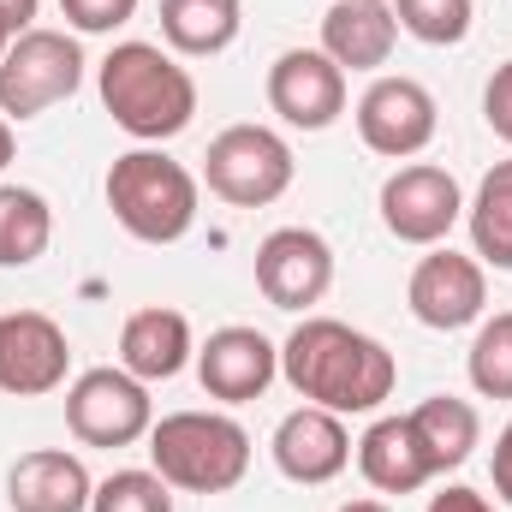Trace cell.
I'll use <instances>...</instances> for the list:
<instances>
[{
  "instance_id": "30",
  "label": "cell",
  "mask_w": 512,
  "mask_h": 512,
  "mask_svg": "<svg viewBox=\"0 0 512 512\" xmlns=\"http://www.w3.org/2000/svg\"><path fill=\"white\" fill-rule=\"evenodd\" d=\"M36 6H42V0H0V30H6V36L36 30V24H30V18H36Z\"/></svg>"
},
{
  "instance_id": "14",
  "label": "cell",
  "mask_w": 512,
  "mask_h": 512,
  "mask_svg": "<svg viewBox=\"0 0 512 512\" xmlns=\"http://www.w3.org/2000/svg\"><path fill=\"white\" fill-rule=\"evenodd\" d=\"M280 376V346L256 328H215L197 352V382L209 399H227V405H245L262 399L268 382Z\"/></svg>"
},
{
  "instance_id": "24",
  "label": "cell",
  "mask_w": 512,
  "mask_h": 512,
  "mask_svg": "<svg viewBox=\"0 0 512 512\" xmlns=\"http://www.w3.org/2000/svg\"><path fill=\"white\" fill-rule=\"evenodd\" d=\"M465 370H471V387H477L483 399H512V310L489 316V322L477 328Z\"/></svg>"
},
{
  "instance_id": "27",
  "label": "cell",
  "mask_w": 512,
  "mask_h": 512,
  "mask_svg": "<svg viewBox=\"0 0 512 512\" xmlns=\"http://www.w3.org/2000/svg\"><path fill=\"white\" fill-rule=\"evenodd\" d=\"M60 12H66L72 30H84V36H108V30H120V24L137 18V0H60Z\"/></svg>"
},
{
  "instance_id": "5",
  "label": "cell",
  "mask_w": 512,
  "mask_h": 512,
  "mask_svg": "<svg viewBox=\"0 0 512 512\" xmlns=\"http://www.w3.org/2000/svg\"><path fill=\"white\" fill-rule=\"evenodd\" d=\"M84 84V48L66 30H24L0 54V114L36 120Z\"/></svg>"
},
{
  "instance_id": "18",
  "label": "cell",
  "mask_w": 512,
  "mask_h": 512,
  "mask_svg": "<svg viewBox=\"0 0 512 512\" xmlns=\"http://www.w3.org/2000/svg\"><path fill=\"white\" fill-rule=\"evenodd\" d=\"M191 322L167 304H149V310H131L126 328H120V370H131L137 382H173L185 364H191Z\"/></svg>"
},
{
  "instance_id": "11",
  "label": "cell",
  "mask_w": 512,
  "mask_h": 512,
  "mask_svg": "<svg viewBox=\"0 0 512 512\" xmlns=\"http://www.w3.org/2000/svg\"><path fill=\"white\" fill-rule=\"evenodd\" d=\"M268 108L298 131H328L346 114V72L322 48H286L268 66Z\"/></svg>"
},
{
  "instance_id": "20",
  "label": "cell",
  "mask_w": 512,
  "mask_h": 512,
  "mask_svg": "<svg viewBox=\"0 0 512 512\" xmlns=\"http://www.w3.org/2000/svg\"><path fill=\"white\" fill-rule=\"evenodd\" d=\"M405 417H411V429H417V441H423L435 477H441V471H459V465L477 453V441H483L477 405H471V399H453V393H435V399H423V405L405 411Z\"/></svg>"
},
{
  "instance_id": "32",
  "label": "cell",
  "mask_w": 512,
  "mask_h": 512,
  "mask_svg": "<svg viewBox=\"0 0 512 512\" xmlns=\"http://www.w3.org/2000/svg\"><path fill=\"white\" fill-rule=\"evenodd\" d=\"M18 155V143H12V126H6V114H0V167Z\"/></svg>"
},
{
  "instance_id": "8",
  "label": "cell",
  "mask_w": 512,
  "mask_h": 512,
  "mask_svg": "<svg viewBox=\"0 0 512 512\" xmlns=\"http://www.w3.org/2000/svg\"><path fill=\"white\" fill-rule=\"evenodd\" d=\"M459 215H465V197L447 167L411 161L382 185V227L399 245H441Z\"/></svg>"
},
{
  "instance_id": "35",
  "label": "cell",
  "mask_w": 512,
  "mask_h": 512,
  "mask_svg": "<svg viewBox=\"0 0 512 512\" xmlns=\"http://www.w3.org/2000/svg\"><path fill=\"white\" fill-rule=\"evenodd\" d=\"M382 6H387V0H382Z\"/></svg>"
},
{
  "instance_id": "26",
  "label": "cell",
  "mask_w": 512,
  "mask_h": 512,
  "mask_svg": "<svg viewBox=\"0 0 512 512\" xmlns=\"http://www.w3.org/2000/svg\"><path fill=\"white\" fill-rule=\"evenodd\" d=\"M90 512H173V495L155 471H114L108 483H96Z\"/></svg>"
},
{
  "instance_id": "12",
  "label": "cell",
  "mask_w": 512,
  "mask_h": 512,
  "mask_svg": "<svg viewBox=\"0 0 512 512\" xmlns=\"http://www.w3.org/2000/svg\"><path fill=\"white\" fill-rule=\"evenodd\" d=\"M411 316L435 334H453V328H471L489 304V280H483V262L459 251H429L411 268Z\"/></svg>"
},
{
  "instance_id": "3",
  "label": "cell",
  "mask_w": 512,
  "mask_h": 512,
  "mask_svg": "<svg viewBox=\"0 0 512 512\" xmlns=\"http://www.w3.org/2000/svg\"><path fill=\"white\" fill-rule=\"evenodd\" d=\"M149 459L167 489L227 495L251 471V435L227 411H167L149 429Z\"/></svg>"
},
{
  "instance_id": "23",
  "label": "cell",
  "mask_w": 512,
  "mask_h": 512,
  "mask_svg": "<svg viewBox=\"0 0 512 512\" xmlns=\"http://www.w3.org/2000/svg\"><path fill=\"white\" fill-rule=\"evenodd\" d=\"M54 239V209L30 185H0V268H30Z\"/></svg>"
},
{
  "instance_id": "33",
  "label": "cell",
  "mask_w": 512,
  "mask_h": 512,
  "mask_svg": "<svg viewBox=\"0 0 512 512\" xmlns=\"http://www.w3.org/2000/svg\"><path fill=\"white\" fill-rule=\"evenodd\" d=\"M340 512H393V507H382V501H346Z\"/></svg>"
},
{
  "instance_id": "29",
  "label": "cell",
  "mask_w": 512,
  "mask_h": 512,
  "mask_svg": "<svg viewBox=\"0 0 512 512\" xmlns=\"http://www.w3.org/2000/svg\"><path fill=\"white\" fill-rule=\"evenodd\" d=\"M429 512H495L477 489H441L435 501H429Z\"/></svg>"
},
{
  "instance_id": "10",
  "label": "cell",
  "mask_w": 512,
  "mask_h": 512,
  "mask_svg": "<svg viewBox=\"0 0 512 512\" xmlns=\"http://www.w3.org/2000/svg\"><path fill=\"white\" fill-rule=\"evenodd\" d=\"M334 286V251L310 227H280L256 245V292L274 310H310Z\"/></svg>"
},
{
  "instance_id": "9",
  "label": "cell",
  "mask_w": 512,
  "mask_h": 512,
  "mask_svg": "<svg viewBox=\"0 0 512 512\" xmlns=\"http://www.w3.org/2000/svg\"><path fill=\"white\" fill-rule=\"evenodd\" d=\"M66 370H72V346L54 316H42V310L0 316V393L42 399V393L66 387Z\"/></svg>"
},
{
  "instance_id": "25",
  "label": "cell",
  "mask_w": 512,
  "mask_h": 512,
  "mask_svg": "<svg viewBox=\"0 0 512 512\" xmlns=\"http://www.w3.org/2000/svg\"><path fill=\"white\" fill-rule=\"evenodd\" d=\"M393 18H399V30H411L429 48H453L471 36V0H399Z\"/></svg>"
},
{
  "instance_id": "15",
  "label": "cell",
  "mask_w": 512,
  "mask_h": 512,
  "mask_svg": "<svg viewBox=\"0 0 512 512\" xmlns=\"http://www.w3.org/2000/svg\"><path fill=\"white\" fill-rule=\"evenodd\" d=\"M274 465H280V477H292V483H304V489L334 483V477L352 465V435H346V423H340L334 411L298 405V411H286L280 429H274Z\"/></svg>"
},
{
  "instance_id": "4",
  "label": "cell",
  "mask_w": 512,
  "mask_h": 512,
  "mask_svg": "<svg viewBox=\"0 0 512 512\" xmlns=\"http://www.w3.org/2000/svg\"><path fill=\"white\" fill-rule=\"evenodd\" d=\"M108 209L131 239L179 245L197 227V179L161 149H131L108 167Z\"/></svg>"
},
{
  "instance_id": "19",
  "label": "cell",
  "mask_w": 512,
  "mask_h": 512,
  "mask_svg": "<svg viewBox=\"0 0 512 512\" xmlns=\"http://www.w3.org/2000/svg\"><path fill=\"white\" fill-rule=\"evenodd\" d=\"M358 471H364L370 489H382V495H417V489L435 477V465H429V453H423L411 417H376V423L364 429V441H358Z\"/></svg>"
},
{
  "instance_id": "28",
  "label": "cell",
  "mask_w": 512,
  "mask_h": 512,
  "mask_svg": "<svg viewBox=\"0 0 512 512\" xmlns=\"http://www.w3.org/2000/svg\"><path fill=\"white\" fill-rule=\"evenodd\" d=\"M483 120H489L495 137L512 143V60L495 66V78H489V90H483Z\"/></svg>"
},
{
  "instance_id": "31",
  "label": "cell",
  "mask_w": 512,
  "mask_h": 512,
  "mask_svg": "<svg viewBox=\"0 0 512 512\" xmlns=\"http://www.w3.org/2000/svg\"><path fill=\"white\" fill-rule=\"evenodd\" d=\"M495 495L512 507V423L501 429V441H495Z\"/></svg>"
},
{
  "instance_id": "34",
  "label": "cell",
  "mask_w": 512,
  "mask_h": 512,
  "mask_svg": "<svg viewBox=\"0 0 512 512\" xmlns=\"http://www.w3.org/2000/svg\"><path fill=\"white\" fill-rule=\"evenodd\" d=\"M6 42H12V36H6V30H0V54H6Z\"/></svg>"
},
{
  "instance_id": "16",
  "label": "cell",
  "mask_w": 512,
  "mask_h": 512,
  "mask_svg": "<svg viewBox=\"0 0 512 512\" xmlns=\"http://www.w3.org/2000/svg\"><path fill=\"white\" fill-rule=\"evenodd\" d=\"M96 483L78 453L66 447H36L6 471V507L12 512H90Z\"/></svg>"
},
{
  "instance_id": "13",
  "label": "cell",
  "mask_w": 512,
  "mask_h": 512,
  "mask_svg": "<svg viewBox=\"0 0 512 512\" xmlns=\"http://www.w3.org/2000/svg\"><path fill=\"white\" fill-rule=\"evenodd\" d=\"M435 96L417 84V78H376L358 102V137L387 155V161H405L417 149H429L435 137Z\"/></svg>"
},
{
  "instance_id": "2",
  "label": "cell",
  "mask_w": 512,
  "mask_h": 512,
  "mask_svg": "<svg viewBox=\"0 0 512 512\" xmlns=\"http://www.w3.org/2000/svg\"><path fill=\"white\" fill-rule=\"evenodd\" d=\"M102 108L137 143H167L197 120V78L155 42H120L102 60Z\"/></svg>"
},
{
  "instance_id": "22",
  "label": "cell",
  "mask_w": 512,
  "mask_h": 512,
  "mask_svg": "<svg viewBox=\"0 0 512 512\" xmlns=\"http://www.w3.org/2000/svg\"><path fill=\"white\" fill-rule=\"evenodd\" d=\"M465 221H471V245L489 268H507L512 274V161H495L477 185V197L465 203Z\"/></svg>"
},
{
  "instance_id": "21",
  "label": "cell",
  "mask_w": 512,
  "mask_h": 512,
  "mask_svg": "<svg viewBox=\"0 0 512 512\" xmlns=\"http://www.w3.org/2000/svg\"><path fill=\"white\" fill-rule=\"evenodd\" d=\"M239 24H245L239 0H161V36H167V48L197 54V60L233 48Z\"/></svg>"
},
{
  "instance_id": "6",
  "label": "cell",
  "mask_w": 512,
  "mask_h": 512,
  "mask_svg": "<svg viewBox=\"0 0 512 512\" xmlns=\"http://www.w3.org/2000/svg\"><path fill=\"white\" fill-rule=\"evenodd\" d=\"M292 167L298 161H292L286 137L268 126H227L209 143V155H203L209 191L221 203H233V209H268L274 197H286Z\"/></svg>"
},
{
  "instance_id": "1",
  "label": "cell",
  "mask_w": 512,
  "mask_h": 512,
  "mask_svg": "<svg viewBox=\"0 0 512 512\" xmlns=\"http://www.w3.org/2000/svg\"><path fill=\"white\" fill-rule=\"evenodd\" d=\"M280 376L298 387V399H310L334 417H358L393 393L399 364L382 340H370L334 316H304L280 346Z\"/></svg>"
},
{
  "instance_id": "17",
  "label": "cell",
  "mask_w": 512,
  "mask_h": 512,
  "mask_svg": "<svg viewBox=\"0 0 512 512\" xmlns=\"http://www.w3.org/2000/svg\"><path fill=\"white\" fill-rule=\"evenodd\" d=\"M399 42V18L382 0H334L322 18V54L340 72H376Z\"/></svg>"
},
{
  "instance_id": "7",
  "label": "cell",
  "mask_w": 512,
  "mask_h": 512,
  "mask_svg": "<svg viewBox=\"0 0 512 512\" xmlns=\"http://www.w3.org/2000/svg\"><path fill=\"white\" fill-rule=\"evenodd\" d=\"M66 429L84 447H131L155 429V405L149 387L137 382L131 370H84L78 382L66 387Z\"/></svg>"
}]
</instances>
